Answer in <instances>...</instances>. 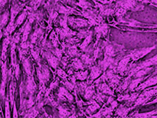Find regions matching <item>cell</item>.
<instances>
[{
	"label": "cell",
	"mask_w": 157,
	"mask_h": 118,
	"mask_svg": "<svg viewBox=\"0 0 157 118\" xmlns=\"http://www.w3.org/2000/svg\"><path fill=\"white\" fill-rule=\"evenodd\" d=\"M81 12L83 17L89 21L90 28L92 26H97L105 22L103 17L100 14L99 10L92 8L87 10H82Z\"/></svg>",
	"instance_id": "cell-3"
},
{
	"label": "cell",
	"mask_w": 157,
	"mask_h": 118,
	"mask_svg": "<svg viewBox=\"0 0 157 118\" xmlns=\"http://www.w3.org/2000/svg\"><path fill=\"white\" fill-rule=\"evenodd\" d=\"M21 61H22L23 67H24V69H25V72H26L27 75H32V74L34 72L35 67L33 68V70L31 69V66H33V65H31L30 56H29V55L24 56L22 59H21Z\"/></svg>",
	"instance_id": "cell-22"
},
{
	"label": "cell",
	"mask_w": 157,
	"mask_h": 118,
	"mask_svg": "<svg viewBox=\"0 0 157 118\" xmlns=\"http://www.w3.org/2000/svg\"><path fill=\"white\" fill-rule=\"evenodd\" d=\"M41 52L43 59H46L47 62L49 63V64H50L54 70H57L61 60L58 59V57H56L50 50H41Z\"/></svg>",
	"instance_id": "cell-13"
},
{
	"label": "cell",
	"mask_w": 157,
	"mask_h": 118,
	"mask_svg": "<svg viewBox=\"0 0 157 118\" xmlns=\"http://www.w3.org/2000/svg\"><path fill=\"white\" fill-rule=\"evenodd\" d=\"M153 70H154V68H153V67H145V68L141 69V70H140L138 72H136V73L134 74V77L135 78L144 77V76H145L147 74H148L149 72H151V71H153Z\"/></svg>",
	"instance_id": "cell-37"
},
{
	"label": "cell",
	"mask_w": 157,
	"mask_h": 118,
	"mask_svg": "<svg viewBox=\"0 0 157 118\" xmlns=\"http://www.w3.org/2000/svg\"><path fill=\"white\" fill-rule=\"evenodd\" d=\"M55 10L57 11L58 13L63 14V15L70 16V15H79L82 16L81 13H80L79 10L75 9L74 8H72L70 6H67V5H64V3L61 2L60 0H56L55 2Z\"/></svg>",
	"instance_id": "cell-6"
},
{
	"label": "cell",
	"mask_w": 157,
	"mask_h": 118,
	"mask_svg": "<svg viewBox=\"0 0 157 118\" xmlns=\"http://www.w3.org/2000/svg\"><path fill=\"white\" fill-rule=\"evenodd\" d=\"M36 72H37L38 78L39 80V89L40 91L43 92L45 94L47 91L46 83L50 81V73L49 67L46 64V63L44 62L42 64L38 65L36 67Z\"/></svg>",
	"instance_id": "cell-2"
},
{
	"label": "cell",
	"mask_w": 157,
	"mask_h": 118,
	"mask_svg": "<svg viewBox=\"0 0 157 118\" xmlns=\"http://www.w3.org/2000/svg\"><path fill=\"white\" fill-rule=\"evenodd\" d=\"M153 89H157V85H156V86H153Z\"/></svg>",
	"instance_id": "cell-62"
},
{
	"label": "cell",
	"mask_w": 157,
	"mask_h": 118,
	"mask_svg": "<svg viewBox=\"0 0 157 118\" xmlns=\"http://www.w3.org/2000/svg\"><path fill=\"white\" fill-rule=\"evenodd\" d=\"M28 2L25 3L20 4L17 2V0H13L11 9H10V21L7 26L6 29L5 30V36H8L11 35V33L14 30H16V28L15 26V19L16 16L19 13L21 10H22L25 6L28 5Z\"/></svg>",
	"instance_id": "cell-1"
},
{
	"label": "cell",
	"mask_w": 157,
	"mask_h": 118,
	"mask_svg": "<svg viewBox=\"0 0 157 118\" xmlns=\"http://www.w3.org/2000/svg\"><path fill=\"white\" fill-rule=\"evenodd\" d=\"M109 32V27L105 22L100 24L94 27V32L96 34L97 39H100L103 36L105 39H109L108 34Z\"/></svg>",
	"instance_id": "cell-18"
},
{
	"label": "cell",
	"mask_w": 157,
	"mask_h": 118,
	"mask_svg": "<svg viewBox=\"0 0 157 118\" xmlns=\"http://www.w3.org/2000/svg\"><path fill=\"white\" fill-rule=\"evenodd\" d=\"M12 41V37L10 36H6L5 39L3 41L2 45V61H5L7 59V50H8V44Z\"/></svg>",
	"instance_id": "cell-31"
},
{
	"label": "cell",
	"mask_w": 157,
	"mask_h": 118,
	"mask_svg": "<svg viewBox=\"0 0 157 118\" xmlns=\"http://www.w3.org/2000/svg\"><path fill=\"white\" fill-rule=\"evenodd\" d=\"M156 45L151 47H145V48L140 49V50H130V51H127L126 55H128L131 58L133 61H136L139 59H142L144 56L148 54L150 52L152 51L153 50L156 49Z\"/></svg>",
	"instance_id": "cell-12"
},
{
	"label": "cell",
	"mask_w": 157,
	"mask_h": 118,
	"mask_svg": "<svg viewBox=\"0 0 157 118\" xmlns=\"http://www.w3.org/2000/svg\"><path fill=\"white\" fill-rule=\"evenodd\" d=\"M136 1L139 2L143 3V4H147V3H150L151 0H136Z\"/></svg>",
	"instance_id": "cell-60"
},
{
	"label": "cell",
	"mask_w": 157,
	"mask_h": 118,
	"mask_svg": "<svg viewBox=\"0 0 157 118\" xmlns=\"http://www.w3.org/2000/svg\"><path fill=\"white\" fill-rule=\"evenodd\" d=\"M95 86L97 87V90H99L102 93L105 94H109V95L115 96L114 91L111 89V86L109 84H107L106 81L105 82H103L98 83V84H95Z\"/></svg>",
	"instance_id": "cell-24"
},
{
	"label": "cell",
	"mask_w": 157,
	"mask_h": 118,
	"mask_svg": "<svg viewBox=\"0 0 157 118\" xmlns=\"http://www.w3.org/2000/svg\"><path fill=\"white\" fill-rule=\"evenodd\" d=\"M90 75H89L88 78H87V83L89 85L92 84L93 81L98 78L103 72V70L100 69V67L98 65H93L92 67H90Z\"/></svg>",
	"instance_id": "cell-20"
},
{
	"label": "cell",
	"mask_w": 157,
	"mask_h": 118,
	"mask_svg": "<svg viewBox=\"0 0 157 118\" xmlns=\"http://www.w3.org/2000/svg\"><path fill=\"white\" fill-rule=\"evenodd\" d=\"M59 82H60L59 79H56V81H52V82L50 83L49 89H51V90H52V89H56V87L58 86V84H59Z\"/></svg>",
	"instance_id": "cell-54"
},
{
	"label": "cell",
	"mask_w": 157,
	"mask_h": 118,
	"mask_svg": "<svg viewBox=\"0 0 157 118\" xmlns=\"http://www.w3.org/2000/svg\"><path fill=\"white\" fill-rule=\"evenodd\" d=\"M95 87L96 86L94 83H92V84L89 85V86H87L84 93V98L86 100V101H89V100L92 99L94 94H96Z\"/></svg>",
	"instance_id": "cell-34"
},
{
	"label": "cell",
	"mask_w": 157,
	"mask_h": 118,
	"mask_svg": "<svg viewBox=\"0 0 157 118\" xmlns=\"http://www.w3.org/2000/svg\"><path fill=\"white\" fill-rule=\"evenodd\" d=\"M77 6L80 7L82 10H87V9L92 8L93 5L87 0H76Z\"/></svg>",
	"instance_id": "cell-41"
},
{
	"label": "cell",
	"mask_w": 157,
	"mask_h": 118,
	"mask_svg": "<svg viewBox=\"0 0 157 118\" xmlns=\"http://www.w3.org/2000/svg\"><path fill=\"white\" fill-rule=\"evenodd\" d=\"M61 2L64 3V4H67L70 6H73L75 7L77 6L76 5V0H60Z\"/></svg>",
	"instance_id": "cell-53"
},
{
	"label": "cell",
	"mask_w": 157,
	"mask_h": 118,
	"mask_svg": "<svg viewBox=\"0 0 157 118\" xmlns=\"http://www.w3.org/2000/svg\"><path fill=\"white\" fill-rule=\"evenodd\" d=\"M56 31L60 36V39L61 41H64L65 39L68 38H72L73 36H76L78 32L75 30H71L70 28H57L56 29Z\"/></svg>",
	"instance_id": "cell-19"
},
{
	"label": "cell",
	"mask_w": 157,
	"mask_h": 118,
	"mask_svg": "<svg viewBox=\"0 0 157 118\" xmlns=\"http://www.w3.org/2000/svg\"><path fill=\"white\" fill-rule=\"evenodd\" d=\"M81 59L82 62L84 63V65L86 67V68H90L91 67H92L94 65V62H95V60L94 58H91L90 55L88 53L82 54L81 56Z\"/></svg>",
	"instance_id": "cell-28"
},
{
	"label": "cell",
	"mask_w": 157,
	"mask_h": 118,
	"mask_svg": "<svg viewBox=\"0 0 157 118\" xmlns=\"http://www.w3.org/2000/svg\"><path fill=\"white\" fill-rule=\"evenodd\" d=\"M50 51L52 52V53L56 56V57H58L60 60H61L62 58H63L62 57V55H63V53L64 52V51H63V50H60L58 47H53L52 50H50Z\"/></svg>",
	"instance_id": "cell-49"
},
{
	"label": "cell",
	"mask_w": 157,
	"mask_h": 118,
	"mask_svg": "<svg viewBox=\"0 0 157 118\" xmlns=\"http://www.w3.org/2000/svg\"><path fill=\"white\" fill-rule=\"evenodd\" d=\"M140 95V92H134L131 94H120L117 97V101H126L128 103H134L136 101L137 97Z\"/></svg>",
	"instance_id": "cell-21"
},
{
	"label": "cell",
	"mask_w": 157,
	"mask_h": 118,
	"mask_svg": "<svg viewBox=\"0 0 157 118\" xmlns=\"http://www.w3.org/2000/svg\"><path fill=\"white\" fill-rule=\"evenodd\" d=\"M19 73H20V69H19V64L17 63L16 66V71H15V75L16 80H19Z\"/></svg>",
	"instance_id": "cell-56"
},
{
	"label": "cell",
	"mask_w": 157,
	"mask_h": 118,
	"mask_svg": "<svg viewBox=\"0 0 157 118\" xmlns=\"http://www.w3.org/2000/svg\"><path fill=\"white\" fill-rule=\"evenodd\" d=\"M38 114H39V111L38 110V108L35 106L26 110L24 117H35L38 116Z\"/></svg>",
	"instance_id": "cell-42"
},
{
	"label": "cell",
	"mask_w": 157,
	"mask_h": 118,
	"mask_svg": "<svg viewBox=\"0 0 157 118\" xmlns=\"http://www.w3.org/2000/svg\"><path fill=\"white\" fill-rule=\"evenodd\" d=\"M58 110V116L61 117H69L72 115V113L75 112V108L72 110H69V108L66 106V104L63 105H58L57 107Z\"/></svg>",
	"instance_id": "cell-25"
},
{
	"label": "cell",
	"mask_w": 157,
	"mask_h": 118,
	"mask_svg": "<svg viewBox=\"0 0 157 118\" xmlns=\"http://www.w3.org/2000/svg\"><path fill=\"white\" fill-rule=\"evenodd\" d=\"M70 67H72L75 70H83L85 68H86V67L85 66L84 63L82 62L81 59H78V57L75 58L74 59L72 60V62H71Z\"/></svg>",
	"instance_id": "cell-33"
},
{
	"label": "cell",
	"mask_w": 157,
	"mask_h": 118,
	"mask_svg": "<svg viewBox=\"0 0 157 118\" xmlns=\"http://www.w3.org/2000/svg\"><path fill=\"white\" fill-rule=\"evenodd\" d=\"M149 4L152 5V6H154L156 7V8H157V0H151Z\"/></svg>",
	"instance_id": "cell-59"
},
{
	"label": "cell",
	"mask_w": 157,
	"mask_h": 118,
	"mask_svg": "<svg viewBox=\"0 0 157 118\" xmlns=\"http://www.w3.org/2000/svg\"><path fill=\"white\" fill-rule=\"evenodd\" d=\"M9 15H10L9 8H7L6 10L4 12V13L2 14V16H1V29H2V30H3L4 27L6 26V25L8 22Z\"/></svg>",
	"instance_id": "cell-44"
},
{
	"label": "cell",
	"mask_w": 157,
	"mask_h": 118,
	"mask_svg": "<svg viewBox=\"0 0 157 118\" xmlns=\"http://www.w3.org/2000/svg\"><path fill=\"white\" fill-rule=\"evenodd\" d=\"M68 25L72 28L73 30H81L83 29L89 28V22L88 20L83 19H79V18H75L69 16L68 17Z\"/></svg>",
	"instance_id": "cell-10"
},
{
	"label": "cell",
	"mask_w": 157,
	"mask_h": 118,
	"mask_svg": "<svg viewBox=\"0 0 157 118\" xmlns=\"http://www.w3.org/2000/svg\"><path fill=\"white\" fill-rule=\"evenodd\" d=\"M58 102L59 101H61V102H66L67 101H68L70 103H72L74 102L75 98L72 94L69 92V91L66 87L64 88V87L61 86L60 87L59 90H58Z\"/></svg>",
	"instance_id": "cell-17"
},
{
	"label": "cell",
	"mask_w": 157,
	"mask_h": 118,
	"mask_svg": "<svg viewBox=\"0 0 157 118\" xmlns=\"http://www.w3.org/2000/svg\"><path fill=\"white\" fill-rule=\"evenodd\" d=\"M95 4V8L99 9L100 14L103 17H107L109 19L110 16H112L116 11V4L115 3H111V4L103 5L98 2H94Z\"/></svg>",
	"instance_id": "cell-8"
},
{
	"label": "cell",
	"mask_w": 157,
	"mask_h": 118,
	"mask_svg": "<svg viewBox=\"0 0 157 118\" xmlns=\"http://www.w3.org/2000/svg\"><path fill=\"white\" fill-rule=\"evenodd\" d=\"M15 88L16 83L14 81L13 77L12 76V81L10 85V103H11V106L14 104V92H15Z\"/></svg>",
	"instance_id": "cell-47"
},
{
	"label": "cell",
	"mask_w": 157,
	"mask_h": 118,
	"mask_svg": "<svg viewBox=\"0 0 157 118\" xmlns=\"http://www.w3.org/2000/svg\"><path fill=\"white\" fill-rule=\"evenodd\" d=\"M100 108V105L97 103V101H95V100L92 98V102L91 104H89L88 108L86 109L85 113L88 114L89 115H90V114H92L93 112H94L97 109H98V108Z\"/></svg>",
	"instance_id": "cell-40"
},
{
	"label": "cell",
	"mask_w": 157,
	"mask_h": 118,
	"mask_svg": "<svg viewBox=\"0 0 157 118\" xmlns=\"http://www.w3.org/2000/svg\"><path fill=\"white\" fill-rule=\"evenodd\" d=\"M41 51V49L39 48L38 47H33L30 48V53L31 55L33 56V59L36 61L38 65L41 64V58L40 56V52Z\"/></svg>",
	"instance_id": "cell-32"
},
{
	"label": "cell",
	"mask_w": 157,
	"mask_h": 118,
	"mask_svg": "<svg viewBox=\"0 0 157 118\" xmlns=\"http://www.w3.org/2000/svg\"><path fill=\"white\" fill-rule=\"evenodd\" d=\"M5 117H10V106H9V97L7 96L5 98Z\"/></svg>",
	"instance_id": "cell-51"
},
{
	"label": "cell",
	"mask_w": 157,
	"mask_h": 118,
	"mask_svg": "<svg viewBox=\"0 0 157 118\" xmlns=\"http://www.w3.org/2000/svg\"><path fill=\"white\" fill-rule=\"evenodd\" d=\"M145 78L141 77V78H135L134 80H132L130 83V85H129L128 88L127 92H134L135 89H136L138 87L139 84H140V83H141L142 81H144Z\"/></svg>",
	"instance_id": "cell-35"
},
{
	"label": "cell",
	"mask_w": 157,
	"mask_h": 118,
	"mask_svg": "<svg viewBox=\"0 0 157 118\" xmlns=\"http://www.w3.org/2000/svg\"><path fill=\"white\" fill-rule=\"evenodd\" d=\"M8 0H1V10H3L5 5L8 3Z\"/></svg>",
	"instance_id": "cell-57"
},
{
	"label": "cell",
	"mask_w": 157,
	"mask_h": 118,
	"mask_svg": "<svg viewBox=\"0 0 157 118\" xmlns=\"http://www.w3.org/2000/svg\"><path fill=\"white\" fill-rule=\"evenodd\" d=\"M27 15H28V10H27V9L25 8V9H24L23 11H22V13L20 15L19 17L17 18V19H16V21H15V26L16 28H17V27H19L20 25H21V24L23 23L24 20L27 18Z\"/></svg>",
	"instance_id": "cell-45"
},
{
	"label": "cell",
	"mask_w": 157,
	"mask_h": 118,
	"mask_svg": "<svg viewBox=\"0 0 157 118\" xmlns=\"http://www.w3.org/2000/svg\"><path fill=\"white\" fill-rule=\"evenodd\" d=\"M153 65H157V55H155L154 57L151 58V59L147 60V61H144V62L138 63V64L131 63L130 66H128V75L131 77V76L134 75L136 72H138L141 69L153 66Z\"/></svg>",
	"instance_id": "cell-5"
},
{
	"label": "cell",
	"mask_w": 157,
	"mask_h": 118,
	"mask_svg": "<svg viewBox=\"0 0 157 118\" xmlns=\"http://www.w3.org/2000/svg\"><path fill=\"white\" fill-rule=\"evenodd\" d=\"M89 86L88 83L87 82H83V81H81V82H78L76 83L75 85V88L78 90V92L81 95L84 94L85 91L86 89L87 86Z\"/></svg>",
	"instance_id": "cell-43"
},
{
	"label": "cell",
	"mask_w": 157,
	"mask_h": 118,
	"mask_svg": "<svg viewBox=\"0 0 157 118\" xmlns=\"http://www.w3.org/2000/svg\"><path fill=\"white\" fill-rule=\"evenodd\" d=\"M56 72H57V74L58 75V77H60L61 78H62V80H67L68 79V74H67L65 72V71H63V70H62L61 68H58L56 70Z\"/></svg>",
	"instance_id": "cell-50"
},
{
	"label": "cell",
	"mask_w": 157,
	"mask_h": 118,
	"mask_svg": "<svg viewBox=\"0 0 157 118\" xmlns=\"http://www.w3.org/2000/svg\"><path fill=\"white\" fill-rule=\"evenodd\" d=\"M23 27L24 30L22 32V37H21V42H25L28 39V36L30 35L31 30H32V23H30L29 20L27 19Z\"/></svg>",
	"instance_id": "cell-27"
},
{
	"label": "cell",
	"mask_w": 157,
	"mask_h": 118,
	"mask_svg": "<svg viewBox=\"0 0 157 118\" xmlns=\"http://www.w3.org/2000/svg\"><path fill=\"white\" fill-rule=\"evenodd\" d=\"M131 76H128V77L125 78V79L123 80V82H122L121 83H120L119 86L117 88L116 91L117 92H119V93H122V92H125V90L127 89L128 88L129 85H130V83L131 82Z\"/></svg>",
	"instance_id": "cell-30"
},
{
	"label": "cell",
	"mask_w": 157,
	"mask_h": 118,
	"mask_svg": "<svg viewBox=\"0 0 157 118\" xmlns=\"http://www.w3.org/2000/svg\"><path fill=\"white\" fill-rule=\"evenodd\" d=\"M131 59L128 55H125L120 61L118 62L117 67L116 69V73L120 74V75H125L128 68V63L130 62Z\"/></svg>",
	"instance_id": "cell-16"
},
{
	"label": "cell",
	"mask_w": 157,
	"mask_h": 118,
	"mask_svg": "<svg viewBox=\"0 0 157 118\" xmlns=\"http://www.w3.org/2000/svg\"><path fill=\"white\" fill-rule=\"evenodd\" d=\"M44 34L43 28L40 24L36 25L35 27V31L30 36V42L33 44H39L43 40V36Z\"/></svg>",
	"instance_id": "cell-14"
},
{
	"label": "cell",
	"mask_w": 157,
	"mask_h": 118,
	"mask_svg": "<svg viewBox=\"0 0 157 118\" xmlns=\"http://www.w3.org/2000/svg\"><path fill=\"white\" fill-rule=\"evenodd\" d=\"M50 40L54 47H58L60 42L59 39H58V34L56 32V30H52L50 35Z\"/></svg>",
	"instance_id": "cell-46"
},
{
	"label": "cell",
	"mask_w": 157,
	"mask_h": 118,
	"mask_svg": "<svg viewBox=\"0 0 157 118\" xmlns=\"http://www.w3.org/2000/svg\"><path fill=\"white\" fill-rule=\"evenodd\" d=\"M34 72L30 75H27L26 82L25 83V93L26 95H33L36 91V83L33 78Z\"/></svg>",
	"instance_id": "cell-15"
},
{
	"label": "cell",
	"mask_w": 157,
	"mask_h": 118,
	"mask_svg": "<svg viewBox=\"0 0 157 118\" xmlns=\"http://www.w3.org/2000/svg\"><path fill=\"white\" fill-rule=\"evenodd\" d=\"M71 59V58L69 57L68 55L65 56V57H63V58H62V59H61V63H62V65H63V68H66V67H67V65L69 64V61H70V59Z\"/></svg>",
	"instance_id": "cell-52"
},
{
	"label": "cell",
	"mask_w": 157,
	"mask_h": 118,
	"mask_svg": "<svg viewBox=\"0 0 157 118\" xmlns=\"http://www.w3.org/2000/svg\"><path fill=\"white\" fill-rule=\"evenodd\" d=\"M43 2L44 0H32L30 2H29L28 5H26V8L28 10L36 11Z\"/></svg>",
	"instance_id": "cell-36"
},
{
	"label": "cell",
	"mask_w": 157,
	"mask_h": 118,
	"mask_svg": "<svg viewBox=\"0 0 157 118\" xmlns=\"http://www.w3.org/2000/svg\"><path fill=\"white\" fill-rule=\"evenodd\" d=\"M115 2L117 8H121L126 11H140L144 9L143 3L139 2L136 0H116Z\"/></svg>",
	"instance_id": "cell-4"
},
{
	"label": "cell",
	"mask_w": 157,
	"mask_h": 118,
	"mask_svg": "<svg viewBox=\"0 0 157 118\" xmlns=\"http://www.w3.org/2000/svg\"><path fill=\"white\" fill-rule=\"evenodd\" d=\"M92 38H93V31L92 30V32H90V34L87 36V37L85 38V40L83 41V43L80 45L79 47L81 50H83V52H84L86 48L89 46L90 43L92 42Z\"/></svg>",
	"instance_id": "cell-38"
},
{
	"label": "cell",
	"mask_w": 157,
	"mask_h": 118,
	"mask_svg": "<svg viewBox=\"0 0 157 118\" xmlns=\"http://www.w3.org/2000/svg\"><path fill=\"white\" fill-rule=\"evenodd\" d=\"M118 106V102L117 100V101H114L112 102H107L103 103V106L102 107V108L99 111V112H98L96 114L92 115V117H109L112 116V112H114V110L117 108Z\"/></svg>",
	"instance_id": "cell-7"
},
{
	"label": "cell",
	"mask_w": 157,
	"mask_h": 118,
	"mask_svg": "<svg viewBox=\"0 0 157 118\" xmlns=\"http://www.w3.org/2000/svg\"><path fill=\"white\" fill-rule=\"evenodd\" d=\"M67 55H68L70 58H76V57H81L82 53L81 51L78 50L77 48V45L74 44L70 46L67 48Z\"/></svg>",
	"instance_id": "cell-29"
},
{
	"label": "cell",
	"mask_w": 157,
	"mask_h": 118,
	"mask_svg": "<svg viewBox=\"0 0 157 118\" xmlns=\"http://www.w3.org/2000/svg\"><path fill=\"white\" fill-rule=\"evenodd\" d=\"M157 83V75L155 76H152L151 78H150L149 79H147V81H145V82L141 83L140 86H138L137 88L135 89V91H137V92H140L144 89L147 88V87L151 86H153V85L156 84Z\"/></svg>",
	"instance_id": "cell-26"
},
{
	"label": "cell",
	"mask_w": 157,
	"mask_h": 118,
	"mask_svg": "<svg viewBox=\"0 0 157 118\" xmlns=\"http://www.w3.org/2000/svg\"><path fill=\"white\" fill-rule=\"evenodd\" d=\"M93 2H98L101 3V4L103 5H108L111 4V3H113L116 0H92Z\"/></svg>",
	"instance_id": "cell-55"
},
{
	"label": "cell",
	"mask_w": 157,
	"mask_h": 118,
	"mask_svg": "<svg viewBox=\"0 0 157 118\" xmlns=\"http://www.w3.org/2000/svg\"><path fill=\"white\" fill-rule=\"evenodd\" d=\"M21 2H27V1H30V0H19Z\"/></svg>",
	"instance_id": "cell-61"
},
{
	"label": "cell",
	"mask_w": 157,
	"mask_h": 118,
	"mask_svg": "<svg viewBox=\"0 0 157 118\" xmlns=\"http://www.w3.org/2000/svg\"><path fill=\"white\" fill-rule=\"evenodd\" d=\"M135 107L133 106L132 107H128L127 106V104H124V105H121L117 108L116 112H115V115L118 116V117H127L128 114L130 111L133 110Z\"/></svg>",
	"instance_id": "cell-23"
},
{
	"label": "cell",
	"mask_w": 157,
	"mask_h": 118,
	"mask_svg": "<svg viewBox=\"0 0 157 118\" xmlns=\"http://www.w3.org/2000/svg\"><path fill=\"white\" fill-rule=\"evenodd\" d=\"M117 25H125L131 28H157V25H149L147 24H144L140 21H136L134 19H130L125 17L117 18Z\"/></svg>",
	"instance_id": "cell-9"
},
{
	"label": "cell",
	"mask_w": 157,
	"mask_h": 118,
	"mask_svg": "<svg viewBox=\"0 0 157 118\" xmlns=\"http://www.w3.org/2000/svg\"><path fill=\"white\" fill-rule=\"evenodd\" d=\"M89 71L88 70H78L77 72H75L74 75L75 76L77 80L79 81H85L88 78Z\"/></svg>",
	"instance_id": "cell-39"
},
{
	"label": "cell",
	"mask_w": 157,
	"mask_h": 118,
	"mask_svg": "<svg viewBox=\"0 0 157 118\" xmlns=\"http://www.w3.org/2000/svg\"><path fill=\"white\" fill-rule=\"evenodd\" d=\"M13 117H18V112L17 110H16L15 103H14L13 104Z\"/></svg>",
	"instance_id": "cell-58"
},
{
	"label": "cell",
	"mask_w": 157,
	"mask_h": 118,
	"mask_svg": "<svg viewBox=\"0 0 157 118\" xmlns=\"http://www.w3.org/2000/svg\"><path fill=\"white\" fill-rule=\"evenodd\" d=\"M16 47V43L11 41V65L13 67L16 66V55L15 53V49Z\"/></svg>",
	"instance_id": "cell-48"
},
{
	"label": "cell",
	"mask_w": 157,
	"mask_h": 118,
	"mask_svg": "<svg viewBox=\"0 0 157 118\" xmlns=\"http://www.w3.org/2000/svg\"><path fill=\"white\" fill-rule=\"evenodd\" d=\"M124 51H125V48L123 45L109 42L104 48V55L110 56V57H116Z\"/></svg>",
	"instance_id": "cell-11"
}]
</instances>
